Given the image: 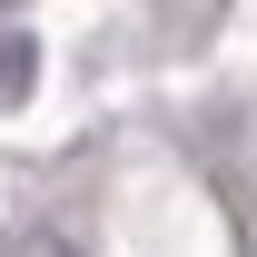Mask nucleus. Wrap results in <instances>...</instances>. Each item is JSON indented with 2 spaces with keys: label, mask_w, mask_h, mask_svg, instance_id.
<instances>
[{
  "label": "nucleus",
  "mask_w": 257,
  "mask_h": 257,
  "mask_svg": "<svg viewBox=\"0 0 257 257\" xmlns=\"http://www.w3.org/2000/svg\"><path fill=\"white\" fill-rule=\"evenodd\" d=\"M30 40H20V30H0V109H10V99H30Z\"/></svg>",
  "instance_id": "1"
}]
</instances>
